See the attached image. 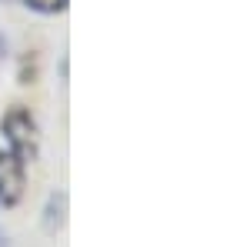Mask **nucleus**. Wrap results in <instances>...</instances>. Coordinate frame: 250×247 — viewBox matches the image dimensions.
<instances>
[{
    "label": "nucleus",
    "mask_w": 250,
    "mask_h": 247,
    "mask_svg": "<svg viewBox=\"0 0 250 247\" xmlns=\"http://www.w3.org/2000/svg\"><path fill=\"white\" fill-rule=\"evenodd\" d=\"M3 134H7V151L17 154L23 164H30L37 157V124L27 111H10L3 117Z\"/></svg>",
    "instance_id": "f257e3e1"
},
{
    "label": "nucleus",
    "mask_w": 250,
    "mask_h": 247,
    "mask_svg": "<svg viewBox=\"0 0 250 247\" xmlns=\"http://www.w3.org/2000/svg\"><path fill=\"white\" fill-rule=\"evenodd\" d=\"M23 187H27V164L17 154L0 151V210L17 207Z\"/></svg>",
    "instance_id": "f03ea898"
},
{
    "label": "nucleus",
    "mask_w": 250,
    "mask_h": 247,
    "mask_svg": "<svg viewBox=\"0 0 250 247\" xmlns=\"http://www.w3.org/2000/svg\"><path fill=\"white\" fill-rule=\"evenodd\" d=\"M23 3L30 10H37V14H63L70 0H23Z\"/></svg>",
    "instance_id": "7ed1b4c3"
},
{
    "label": "nucleus",
    "mask_w": 250,
    "mask_h": 247,
    "mask_svg": "<svg viewBox=\"0 0 250 247\" xmlns=\"http://www.w3.org/2000/svg\"><path fill=\"white\" fill-rule=\"evenodd\" d=\"M0 247H7V237H3V234H0Z\"/></svg>",
    "instance_id": "20e7f679"
},
{
    "label": "nucleus",
    "mask_w": 250,
    "mask_h": 247,
    "mask_svg": "<svg viewBox=\"0 0 250 247\" xmlns=\"http://www.w3.org/2000/svg\"><path fill=\"white\" fill-rule=\"evenodd\" d=\"M0 54H3V40H0Z\"/></svg>",
    "instance_id": "39448f33"
}]
</instances>
